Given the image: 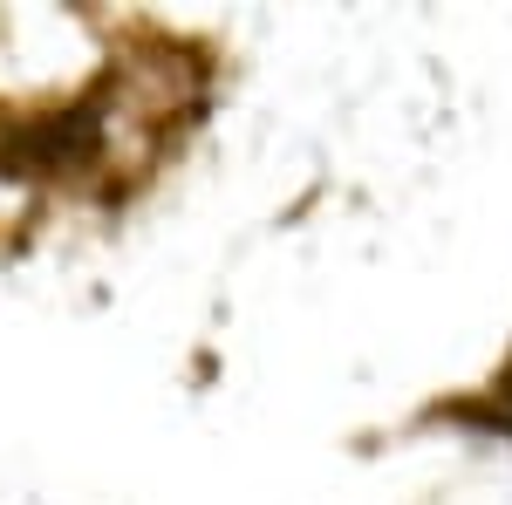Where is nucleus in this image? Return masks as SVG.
I'll use <instances>...</instances> for the list:
<instances>
[{"label": "nucleus", "mask_w": 512, "mask_h": 505, "mask_svg": "<svg viewBox=\"0 0 512 505\" xmlns=\"http://www.w3.org/2000/svg\"><path fill=\"white\" fill-rule=\"evenodd\" d=\"M342 505H512V424H437L403 437Z\"/></svg>", "instance_id": "1"}]
</instances>
